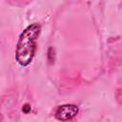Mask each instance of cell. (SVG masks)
Listing matches in <instances>:
<instances>
[{
    "instance_id": "2",
    "label": "cell",
    "mask_w": 122,
    "mask_h": 122,
    "mask_svg": "<svg viewBox=\"0 0 122 122\" xmlns=\"http://www.w3.org/2000/svg\"><path fill=\"white\" fill-rule=\"evenodd\" d=\"M78 112V107L75 105L71 104H67V105H62L60 106L56 112H55V117L58 120L65 121L71 119L73 116H75Z\"/></svg>"
},
{
    "instance_id": "1",
    "label": "cell",
    "mask_w": 122,
    "mask_h": 122,
    "mask_svg": "<svg viewBox=\"0 0 122 122\" xmlns=\"http://www.w3.org/2000/svg\"><path fill=\"white\" fill-rule=\"evenodd\" d=\"M40 26L32 24L20 34L16 47V61L21 66H28L35 52V41L40 33Z\"/></svg>"
}]
</instances>
